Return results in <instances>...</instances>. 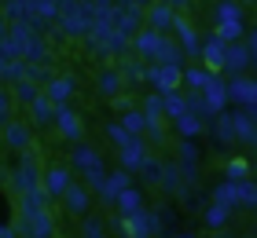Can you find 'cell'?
<instances>
[{"mask_svg":"<svg viewBox=\"0 0 257 238\" xmlns=\"http://www.w3.org/2000/svg\"><path fill=\"white\" fill-rule=\"evenodd\" d=\"M63 205H66L70 216H88V209H92V187L74 180V183L63 190Z\"/></svg>","mask_w":257,"mask_h":238,"instance_id":"6da1fadb","label":"cell"},{"mask_svg":"<svg viewBox=\"0 0 257 238\" xmlns=\"http://www.w3.org/2000/svg\"><path fill=\"white\" fill-rule=\"evenodd\" d=\"M151 81L158 85L162 95H169V92H177V88L184 85V70H180L177 63H162L158 70H151Z\"/></svg>","mask_w":257,"mask_h":238,"instance_id":"7a4b0ae2","label":"cell"},{"mask_svg":"<svg viewBox=\"0 0 257 238\" xmlns=\"http://www.w3.org/2000/svg\"><path fill=\"white\" fill-rule=\"evenodd\" d=\"M55 128H59L66 139H74V143H81V136H85V121H81V114H74L70 106H59V110H55Z\"/></svg>","mask_w":257,"mask_h":238,"instance_id":"3957f363","label":"cell"},{"mask_svg":"<svg viewBox=\"0 0 257 238\" xmlns=\"http://www.w3.org/2000/svg\"><path fill=\"white\" fill-rule=\"evenodd\" d=\"M70 169H77L81 176L92 172V169H99V154H96V147H88V143H77V147L70 150Z\"/></svg>","mask_w":257,"mask_h":238,"instance_id":"277c9868","label":"cell"},{"mask_svg":"<svg viewBox=\"0 0 257 238\" xmlns=\"http://www.w3.org/2000/svg\"><path fill=\"white\" fill-rule=\"evenodd\" d=\"M74 183V176H70L66 165H52L48 172H44V190H48V198H63V190Z\"/></svg>","mask_w":257,"mask_h":238,"instance_id":"5b68a950","label":"cell"},{"mask_svg":"<svg viewBox=\"0 0 257 238\" xmlns=\"http://www.w3.org/2000/svg\"><path fill=\"white\" fill-rule=\"evenodd\" d=\"M4 139H8V147H15V150H30L33 147V132H30V125H22V121H11L4 125Z\"/></svg>","mask_w":257,"mask_h":238,"instance_id":"8992f818","label":"cell"},{"mask_svg":"<svg viewBox=\"0 0 257 238\" xmlns=\"http://www.w3.org/2000/svg\"><path fill=\"white\" fill-rule=\"evenodd\" d=\"M202 66H206V74H213V77L224 70V44H220L217 37L202 48Z\"/></svg>","mask_w":257,"mask_h":238,"instance_id":"52a82bcc","label":"cell"},{"mask_svg":"<svg viewBox=\"0 0 257 238\" xmlns=\"http://www.w3.org/2000/svg\"><path fill=\"white\" fill-rule=\"evenodd\" d=\"M15 220H19L15 194H11V187H4V183H0V227H11Z\"/></svg>","mask_w":257,"mask_h":238,"instance_id":"ba28073f","label":"cell"},{"mask_svg":"<svg viewBox=\"0 0 257 238\" xmlns=\"http://www.w3.org/2000/svg\"><path fill=\"white\" fill-rule=\"evenodd\" d=\"M55 110H59V106H55L44 92L33 99V121H37V125H55Z\"/></svg>","mask_w":257,"mask_h":238,"instance_id":"9c48e42d","label":"cell"},{"mask_svg":"<svg viewBox=\"0 0 257 238\" xmlns=\"http://www.w3.org/2000/svg\"><path fill=\"white\" fill-rule=\"evenodd\" d=\"M121 128L128 136H144L147 132V114L144 110H133V106H128V110L121 114Z\"/></svg>","mask_w":257,"mask_h":238,"instance_id":"30bf717a","label":"cell"},{"mask_svg":"<svg viewBox=\"0 0 257 238\" xmlns=\"http://www.w3.org/2000/svg\"><path fill=\"white\" fill-rule=\"evenodd\" d=\"M147 22H151V30H166V26H173V22H177V15H173V8L169 4H155L147 11Z\"/></svg>","mask_w":257,"mask_h":238,"instance_id":"8fae6325","label":"cell"},{"mask_svg":"<svg viewBox=\"0 0 257 238\" xmlns=\"http://www.w3.org/2000/svg\"><path fill=\"white\" fill-rule=\"evenodd\" d=\"M44 95L55 103V106H66V99L74 95V81H66V77H59V81H52L48 88H44Z\"/></svg>","mask_w":257,"mask_h":238,"instance_id":"7c38bea8","label":"cell"},{"mask_svg":"<svg viewBox=\"0 0 257 238\" xmlns=\"http://www.w3.org/2000/svg\"><path fill=\"white\" fill-rule=\"evenodd\" d=\"M114 201H118L121 216H125V212H140V209H144V194H140L136 187H125V190H121V194L114 198Z\"/></svg>","mask_w":257,"mask_h":238,"instance_id":"4fadbf2b","label":"cell"},{"mask_svg":"<svg viewBox=\"0 0 257 238\" xmlns=\"http://www.w3.org/2000/svg\"><path fill=\"white\" fill-rule=\"evenodd\" d=\"M250 63V48H242V44H235L231 41V48H224V66H231V70H242Z\"/></svg>","mask_w":257,"mask_h":238,"instance_id":"5bb4252c","label":"cell"},{"mask_svg":"<svg viewBox=\"0 0 257 238\" xmlns=\"http://www.w3.org/2000/svg\"><path fill=\"white\" fill-rule=\"evenodd\" d=\"M224 99H228L224 85H220L217 77H209V81H206V103H209V106H213V110H217V106H224Z\"/></svg>","mask_w":257,"mask_h":238,"instance_id":"9a60e30c","label":"cell"},{"mask_svg":"<svg viewBox=\"0 0 257 238\" xmlns=\"http://www.w3.org/2000/svg\"><path fill=\"white\" fill-rule=\"evenodd\" d=\"M213 33H217V41H228V44L239 41L242 37V19H235V22H217Z\"/></svg>","mask_w":257,"mask_h":238,"instance_id":"2e32d148","label":"cell"},{"mask_svg":"<svg viewBox=\"0 0 257 238\" xmlns=\"http://www.w3.org/2000/svg\"><path fill=\"white\" fill-rule=\"evenodd\" d=\"M81 238H107V223H103L99 216H85V223H81Z\"/></svg>","mask_w":257,"mask_h":238,"instance_id":"e0dca14e","label":"cell"},{"mask_svg":"<svg viewBox=\"0 0 257 238\" xmlns=\"http://www.w3.org/2000/svg\"><path fill=\"white\" fill-rule=\"evenodd\" d=\"M99 92H103V95H110V99L121 92V74H118V70H110V74H103V77H99Z\"/></svg>","mask_w":257,"mask_h":238,"instance_id":"ac0fdd59","label":"cell"},{"mask_svg":"<svg viewBox=\"0 0 257 238\" xmlns=\"http://www.w3.org/2000/svg\"><path fill=\"white\" fill-rule=\"evenodd\" d=\"M206 223L209 227H224L228 223V205H209L206 209Z\"/></svg>","mask_w":257,"mask_h":238,"instance_id":"d6986e66","label":"cell"},{"mask_svg":"<svg viewBox=\"0 0 257 238\" xmlns=\"http://www.w3.org/2000/svg\"><path fill=\"white\" fill-rule=\"evenodd\" d=\"M166 114H173V121H177L180 114H188V106H184V99H180L177 92H169V95H166Z\"/></svg>","mask_w":257,"mask_h":238,"instance_id":"ffe728a7","label":"cell"},{"mask_svg":"<svg viewBox=\"0 0 257 238\" xmlns=\"http://www.w3.org/2000/svg\"><path fill=\"white\" fill-rule=\"evenodd\" d=\"M11 114H15V99H11L8 92H0V128L11 121Z\"/></svg>","mask_w":257,"mask_h":238,"instance_id":"44dd1931","label":"cell"},{"mask_svg":"<svg viewBox=\"0 0 257 238\" xmlns=\"http://www.w3.org/2000/svg\"><path fill=\"white\" fill-rule=\"evenodd\" d=\"M250 88H253V81H235V85H231V99H239V103H250Z\"/></svg>","mask_w":257,"mask_h":238,"instance_id":"7402d4cb","label":"cell"},{"mask_svg":"<svg viewBox=\"0 0 257 238\" xmlns=\"http://www.w3.org/2000/svg\"><path fill=\"white\" fill-rule=\"evenodd\" d=\"M239 19V8L231 4V0H224V4H217V22H235Z\"/></svg>","mask_w":257,"mask_h":238,"instance_id":"603a6c76","label":"cell"},{"mask_svg":"<svg viewBox=\"0 0 257 238\" xmlns=\"http://www.w3.org/2000/svg\"><path fill=\"white\" fill-rule=\"evenodd\" d=\"M177 128H180L184 136H195L202 125H198V117H191V114H180V117H177Z\"/></svg>","mask_w":257,"mask_h":238,"instance_id":"cb8c5ba5","label":"cell"},{"mask_svg":"<svg viewBox=\"0 0 257 238\" xmlns=\"http://www.w3.org/2000/svg\"><path fill=\"white\" fill-rule=\"evenodd\" d=\"M209 77H213V74H206V70H188V74H184V81H188V85H195V88H206Z\"/></svg>","mask_w":257,"mask_h":238,"instance_id":"d4e9b609","label":"cell"},{"mask_svg":"<svg viewBox=\"0 0 257 238\" xmlns=\"http://www.w3.org/2000/svg\"><path fill=\"white\" fill-rule=\"evenodd\" d=\"M15 88H19V99H30V103H33V99H37V95L44 92V88H37V85H33V81H22V85H15Z\"/></svg>","mask_w":257,"mask_h":238,"instance_id":"484cf974","label":"cell"},{"mask_svg":"<svg viewBox=\"0 0 257 238\" xmlns=\"http://www.w3.org/2000/svg\"><path fill=\"white\" fill-rule=\"evenodd\" d=\"M246 48H250V52L257 55V33H253V37H250V44H246Z\"/></svg>","mask_w":257,"mask_h":238,"instance_id":"4316f807","label":"cell"},{"mask_svg":"<svg viewBox=\"0 0 257 238\" xmlns=\"http://www.w3.org/2000/svg\"><path fill=\"white\" fill-rule=\"evenodd\" d=\"M250 103H257V81H253V88H250Z\"/></svg>","mask_w":257,"mask_h":238,"instance_id":"83f0119b","label":"cell"},{"mask_svg":"<svg viewBox=\"0 0 257 238\" xmlns=\"http://www.w3.org/2000/svg\"><path fill=\"white\" fill-rule=\"evenodd\" d=\"M184 4H188V0H169V8H184Z\"/></svg>","mask_w":257,"mask_h":238,"instance_id":"f1b7e54d","label":"cell"},{"mask_svg":"<svg viewBox=\"0 0 257 238\" xmlns=\"http://www.w3.org/2000/svg\"><path fill=\"white\" fill-rule=\"evenodd\" d=\"M213 238H231V234H228V231H217V234H213Z\"/></svg>","mask_w":257,"mask_h":238,"instance_id":"f546056e","label":"cell"}]
</instances>
